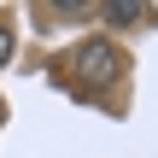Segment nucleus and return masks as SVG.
Listing matches in <instances>:
<instances>
[{"instance_id":"f257e3e1","label":"nucleus","mask_w":158,"mask_h":158,"mask_svg":"<svg viewBox=\"0 0 158 158\" xmlns=\"http://www.w3.org/2000/svg\"><path fill=\"white\" fill-rule=\"evenodd\" d=\"M76 64H82V76H94V82H117V76H123V53H117V47H106V41L82 47V53H76Z\"/></svg>"},{"instance_id":"f03ea898","label":"nucleus","mask_w":158,"mask_h":158,"mask_svg":"<svg viewBox=\"0 0 158 158\" xmlns=\"http://www.w3.org/2000/svg\"><path fill=\"white\" fill-rule=\"evenodd\" d=\"M94 18L129 29V23H147V0H106V6H94Z\"/></svg>"},{"instance_id":"7ed1b4c3","label":"nucleus","mask_w":158,"mask_h":158,"mask_svg":"<svg viewBox=\"0 0 158 158\" xmlns=\"http://www.w3.org/2000/svg\"><path fill=\"white\" fill-rule=\"evenodd\" d=\"M6 59H12V29L0 23V64H6Z\"/></svg>"}]
</instances>
